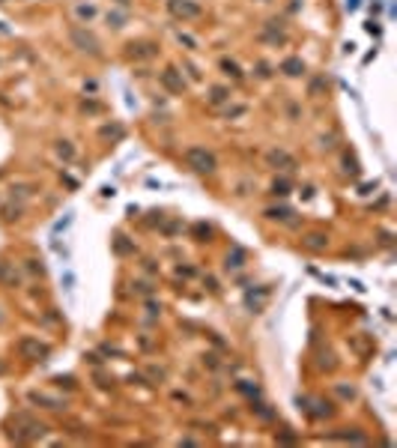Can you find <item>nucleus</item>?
Instances as JSON below:
<instances>
[{
  "label": "nucleus",
  "mask_w": 397,
  "mask_h": 448,
  "mask_svg": "<svg viewBox=\"0 0 397 448\" xmlns=\"http://www.w3.org/2000/svg\"><path fill=\"white\" fill-rule=\"evenodd\" d=\"M72 42H75L81 51H90V54H96V51H99V42H96V36L84 33L81 27H72Z\"/></svg>",
  "instance_id": "20e7f679"
},
{
  "label": "nucleus",
  "mask_w": 397,
  "mask_h": 448,
  "mask_svg": "<svg viewBox=\"0 0 397 448\" xmlns=\"http://www.w3.org/2000/svg\"><path fill=\"white\" fill-rule=\"evenodd\" d=\"M42 433H45V424L33 421L30 415L18 412V415L12 418V439H15V442H33V439H39Z\"/></svg>",
  "instance_id": "f257e3e1"
},
{
  "label": "nucleus",
  "mask_w": 397,
  "mask_h": 448,
  "mask_svg": "<svg viewBox=\"0 0 397 448\" xmlns=\"http://www.w3.org/2000/svg\"><path fill=\"white\" fill-rule=\"evenodd\" d=\"M185 162H188V168L197 170V173H212V170L218 168L215 156H212L209 150H203V147H191V150H185Z\"/></svg>",
  "instance_id": "f03ea898"
},
{
  "label": "nucleus",
  "mask_w": 397,
  "mask_h": 448,
  "mask_svg": "<svg viewBox=\"0 0 397 448\" xmlns=\"http://www.w3.org/2000/svg\"><path fill=\"white\" fill-rule=\"evenodd\" d=\"M60 156H66V159H72V147H69V144H60Z\"/></svg>",
  "instance_id": "dca6fc26"
},
{
  "label": "nucleus",
  "mask_w": 397,
  "mask_h": 448,
  "mask_svg": "<svg viewBox=\"0 0 397 448\" xmlns=\"http://www.w3.org/2000/svg\"><path fill=\"white\" fill-rule=\"evenodd\" d=\"M272 191H275V194H287V182H275Z\"/></svg>",
  "instance_id": "2eb2a0df"
},
{
  "label": "nucleus",
  "mask_w": 397,
  "mask_h": 448,
  "mask_svg": "<svg viewBox=\"0 0 397 448\" xmlns=\"http://www.w3.org/2000/svg\"><path fill=\"white\" fill-rule=\"evenodd\" d=\"M179 42L188 45V48H194V39H191V36H182V33H179Z\"/></svg>",
  "instance_id": "a211bd4d"
},
{
  "label": "nucleus",
  "mask_w": 397,
  "mask_h": 448,
  "mask_svg": "<svg viewBox=\"0 0 397 448\" xmlns=\"http://www.w3.org/2000/svg\"><path fill=\"white\" fill-rule=\"evenodd\" d=\"M281 69L290 75V78H296V75H302V72H305V63H302V60H296V57H290V60H284V63H281Z\"/></svg>",
  "instance_id": "9d476101"
},
{
  "label": "nucleus",
  "mask_w": 397,
  "mask_h": 448,
  "mask_svg": "<svg viewBox=\"0 0 397 448\" xmlns=\"http://www.w3.org/2000/svg\"><path fill=\"white\" fill-rule=\"evenodd\" d=\"M338 392H340V397H352V394H355L352 389H346V386H338Z\"/></svg>",
  "instance_id": "6ab92c4d"
},
{
  "label": "nucleus",
  "mask_w": 397,
  "mask_h": 448,
  "mask_svg": "<svg viewBox=\"0 0 397 448\" xmlns=\"http://www.w3.org/2000/svg\"><path fill=\"white\" fill-rule=\"evenodd\" d=\"M305 248H311V251H326V245H329V236L326 233H320V230H314V233H305Z\"/></svg>",
  "instance_id": "0eeeda50"
},
{
  "label": "nucleus",
  "mask_w": 397,
  "mask_h": 448,
  "mask_svg": "<svg viewBox=\"0 0 397 448\" xmlns=\"http://www.w3.org/2000/svg\"><path fill=\"white\" fill-rule=\"evenodd\" d=\"M18 353H21L24 359H30V362H42V359H48L51 347L42 344L39 338H21V341H18Z\"/></svg>",
  "instance_id": "7ed1b4c3"
},
{
  "label": "nucleus",
  "mask_w": 397,
  "mask_h": 448,
  "mask_svg": "<svg viewBox=\"0 0 397 448\" xmlns=\"http://www.w3.org/2000/svg\"><path fill=\"white\" fill-rule=\"evenodd\" d=\"M78 12H81V15H87V18H90V15H93V12H96V9H93V6H78Z\"/></svg>",
  "instance_id": "f3484780"
},
{
  "label": "nucleus",
  "mask_w": 397,
  "mask_h": 448,
  "mask_svg": "<svg viewBox=\"0 0 397 448\" xmlns=\"http://www.w3.org/2000/svg\"><path fill=\"white\" fill-rule=\"evenodd\" d=\"M30 400H33V403H42L45 409H63V406H66L63 400H57V397H48V394H39V392H30Z\"/></svg>",
  "instance_id": "1a4fd4ad"
},
{
  "label": "nucleus",
  "mask_w": 397,
  "mask_h": 448,
  "mask_svg": "<svg viewBox=\"0 0 397 448\" xmlns=\"http://www.w3.org/2000/svg\"><path fill=\"white\" fill-rule=\"evenodd\" d=\"M162 84L168 87L170 93H182V78L176 75V69H168V72H162Z\"/></svg>",
  "instance_id": "6e6552de"
},
{
  "label": "nucleus",
  "mask_w": 397,
  "mask_h": 448,
  "mask_svg": "<svg viewBox=\"0 0 397 448\" xmlns=\"http://www.w3.org/2000/svg\"><path fill=\"white\" fill-rule=\"evenodd\" d=\"M221 69H224V75H230V78H242V72H239V66L233 60H221Z\"/></svg>",
  "instance_id": "ddd939ff"
},
{
  "label": "nucleus",
  "mask_w": 397,
  "mask_h": 448,
  "mask_svg": "<svg viewBox=\"0 0 397 448\" xmlns=\"http://www.w3.org/2000/svg\"><path fill=\"white\" fill-rule=\"evenodd\" d=\"M150 54H156L150 45H135V42L128 45V57H150Z\"/></svg>",
  "instance_id": "9b49d317"
},
{
  "label": "nucleus",
  "mask_w": 397,
  "mask_h": 448,
  "mask_svg": "<svg viewBox=\"0 0 397 448\" xmlns=\"http://www.w3.org/2000/svg\"><path fill=\"white\" fill-rule=\"evenodd\" d=\"M269 165H275L278 170H293L296 168V159L287 156L284 150H272V153H269Z\"/></svg>",
  "instance_id": "423d86ee"
},
{
  "label": "nucleus",
  "mask_w": 397,
  "mask_h": 448,
  "mask_svg": "<svg viewBox=\"0 0 397 448\" xmlns=\"http://www.w3.org/2000/svg\"><path fill=\"white\" fill-rule=\"evenodd\" d=\"M170 12L173 15H182V18H194V15H200V6L197 3H188V0H170Z\"/></svg>",
  "instance_id": "39448f33"
},
{
  "label": "nucleus",
  "mask_w": 397,
  "mask_h": 448,
  "mask_svg": "<svg viewBox=\"0 0 397 448\" xmlns=\"http://www.w3.org/2000/svg\"><path fill=\"white\" fill-rule=\"evenodd\" d=\"M227 99H230V93H227L224 87H212V96H209L212 105H221V102H227Z\"/></svg>",
  "instance_id": "f8f14e48"
},
{
  "label": "nucleus",
  "mask_w": 397,
  "mask_h": 448,
  "mask_svg": "<svg viewBox=\"0 0 397 448\" xmlns=\"http://www.w3.org/2000/svg\"><path fill=\"white\" fill-rule=\"evenodd\" d=\"M266 215H269V218H281V221H284V218L290 215V209H284V206H281V209H266Z\"/></svg>",
  "instance_id": "4468645a"
}]
</instances>
